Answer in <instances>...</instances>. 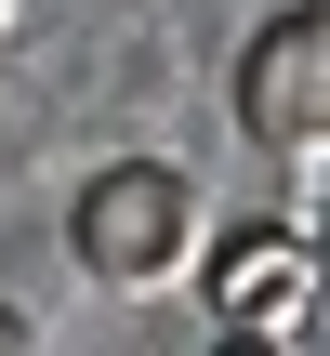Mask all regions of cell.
Here are the masks:
<instances>
[{
	"label": "cell",
	"instance_id": "6da1fadb",
	"mask_svg": "<svg viewBox=\"0 0 330 356\" xmlns=\"http://www.w3.org/2000/svg\"><path fill=\"white\" fill-rule=\"evenodd\" d=\"M198 238H212V198H198V172H172V159H106V172L66 198V251H79V277L119 291V304L185 291Z\"/></svg>",
	"mask_w": 330,
	"mask_h": 356
},
{
	"label": "cell",
	"instance_id": "7a4b0ae2",
	"mask_svg": "<svg viewBox=\"0 0 330 356\" xmlns=\"http://www.w3.org/2000/svg\"><path fill=\"white\" fill-rule=\"evenodd\" d=\"M185 291L212 304V330L317 343V251H304V225H225V238H198Z\"/></svg>",
	"mask_w": 330,
	"mask_h": 356
},
{
	"label": "cell",
	"instance_id": "3957f363",
	"mask_svg": "<svg viewBox=\"0 0 330 356\" xmlns=\"http://www.w3.org/2000/svg\"><path fill=\"white\" fill-rule=\"evenodd\" d=\"M238 132H251L265 159H291V172L330 159V13L317 0H291V13L238 53Z\"/></svg>",
	"mask_w": 330,
	"mask_h": 356
},
{
	"label": "cell",
	"instance_id": "277c9868",
	"mask_svg": "<svg viewBox=\"0 0 330 356\" xmlns=\"http://www.w3.org/2000/svg\"><path fill=\"white\" fill-rule=\"evenodd\" d=\"M0 356H40V317L26 304H0Z\"/></svg>",
	"mask_w": 330,
	"mask_h": 356
},
{
	"label": "cell",
	"instance_id": "5b68a950",
	"mask_svg": "<svg viewBox=\"0 0 330 356\" xmlns=\"http://www.w3.org/2000/svg\"><path fill=\"white\" fill-rule=\"evenodd\" d=\"M13 13H26V0H0V40H13Z\"/></svg>",
	"mask_w": 330,
	"mask_h": 356
}]
</instances>
